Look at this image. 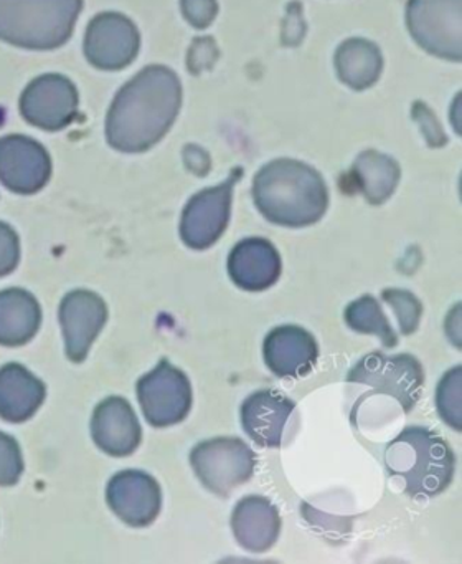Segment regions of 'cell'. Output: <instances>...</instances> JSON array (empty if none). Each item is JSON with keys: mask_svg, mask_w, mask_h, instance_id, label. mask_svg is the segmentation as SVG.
I'll return each instance as SVG.
<instances>
[{"mask_svg": "<svg viewBox=\"0 0 462 564\" xmlns=\"http://www.w3.org/2000/svg\"><path fill=\"white\" fill-rule=\"evenodd\" d=\"M294 402L276 391H256L241 405V425L261 447H279Z\"/></svg>", "mask_w": 462, "mask_h": 564, "instance_id": "4fadbf2b", "label": "cell"}, {"mask_svg": "<svg viewBox=\"0 0 462 564\" xmlns=\"http://www.w3.org/2000/svg\"><path fill=\"white\" fill-rule=\"evenodd\" d=\"M177 104L174 75L148 68L116 100L108 121L109 141L119 150H144L167 130Z\"/></svg>", "mask_w": 462, "mask_h": 564, "instance_id": "6da1fadb", "label": "cell"}, {"mask_svg": "<svg viewBox=\"0 0 462 564\" xmlns=\"http://www.w3.org/2000/svg\"><path fill=\"white\" fill-rule=\"evenodd\" d=\"M20 247L16 234L0 223V276L7 275L19 263Z\"/></svg>", "mask_w": 462, "mask_h": 564, "instance_id": "cb8c5ba5", "label": "cell"}, {"mask_svg": "<svg viewBox=\"0 0 462 564\" xmlns=\"http://www.w3.org/2000/svg\"><path fill=\"white\" fill-rule=\"evenodd\" d=\"M382 296L386 303L392 305L403 335H411L413 332H416L419 316H421V305H419L418 299L409 292L395 289L385 290Z\"/></svg>", "mask_w": 462, "mask_h": 564, "instance_id": "7402d4cb", "label": "cell"}, {"mask_svg": "<svg viewBox=\"0 0 462 564\" xmlns=\"http://www.w3.org/2000/svg\"><path fill=\"white\" fill-rule=\"evenodd\" d=\"M81 0H0V39L35 51L68 41Z\"/></svg>", "mask_w": 462, "mask_h": 564, "instance_id": "3957f363", "label": "cell"}, {"mask_svg": "<svg viewBox=\"0 0 462 564\" xmlns=\"http://www.w3.org/2000/svg\"><path fill=\"white\" fill-rule=\"evenodd\" d=\"M346 381L372 386L376 394L393 395L408 412L421 394L422 369L411 355L385 356L375 351L353 366Z\"/></svg>", "mask_w": 462, "mask_h": 564, "instance_id": "5b68a950", "label": "cell"}, {"mask_svg": "<svg viewBox=\"0 0 462 564\" xmlns=\"http://www.w3.org/2000/svg\"><path fill=\"white\" fill-rule=\"evenodd\" d=\"M228 272L234 285L250 292H261L279 279L280 257L267 240L246 239L230 253Z\"/></svg>", "mask_w": 462, "mask_h": 564, "instance_id": "5bb4252c", "label": "cell"}, {"mask_svg": "<svg viewBox=\"0 0 462 564\" xmlns=\"http://www.w3.org/2000/svg\"><path fill=\"white\" fill-rule=\"evenodd\" d=\"M138 35L134 28L118 15L95 19L86 35L85 51L98 67L118 68L134 57Z\"/></svg>", "mask_w": 462, "mask_h": 564, "instance_id": "2e32d148", "label": "cell"}, {"mask_svg": "<svg viewBox=\"0 0 462 564\" xmlns=\"http://www.w3.org/2000/svg\"><path fill=\"white\" fill-rule=\"evenodd\" d=\"M91 432L98 447L114 457L132 454L141 444V425L122 398L106 399L96 408Z\"/></svg>", "mask_w": 462, "mask_h": 564, "instance_id": "7c38bea8", "label": "cell"}, {"mask_svg": "<svg viewBox=\"0 0 462 564\" xmlns=\"http://www.w3.org/2000/svg\"><path fill=\"white\" fill-rule=\"evenodd\" d=\"M50 177V158L42 144L30 138H0V181L13 193L32 194Z\"/></svg>", "mask_w": 462, "mask_h": 564, "instance_id": "ba28073f", "label": "cell"}, {"mask_svg": "<svg viewBox=\"0 0 462 564\" xmlns=\"http://www.w3.org/2000/svg\"><path fill=\"white\" fill-rule=\"evenodd\" d=\"M38 326L40 306L30 293L0 292V345H23L33 338Z\"/></svg>", "mask_w": 462, "mask_h": 564, "instance_id": "d6986e66", "label": "cell"}, {"mask_svg": "<svg viewBox=\"0 0 462 564\" xmlns=\"http://www.w3.org/2000/svg\"><path fill=\"white\" fill-rule=\"evenodd\" d=\"M45 399V386L23 366L0 369V417L22 422L32 417Z\"/></svg>", "mask_w": 462, "mask_h": 564, "instance_id": "ac0fdd59", "label": "cell"}, {"mask_svg": "<svg viewBox=\"0 0 462 564\" xmlns=\"http://www.w3.org/2000/svg\"><path fill=\"white\" fill-rule=\"evenodd\" d=\"M386 470L402 478L415 498L441 494L454 477L455 455L444 438L422 427H408L385 448Z\"/></svg>", "mask_w": 462, "mask_h": 564, "instance_id": "7a4b0ae2", "label": "cell"}, {"mask_svg": "<svg viewBox=\"0 0 462 564\" xmlns=\"http://www.w3.org/2000/svg\"><path fill=\"white\" fill-rule=\"evenodd\" d=\"M138 399L148 424L167 427L184 421L191 408L187 376L162 359L154 371L138 382Z\"/></svg>", "mask_w": 462, "mask_h": 564, "instance_id": "8992f818", "label": "cell"}, {"mask_svg": "<svg viewBox=\"0 0 462 564\" xmlns=\"http://www.w3.org/2000/svg\"><path fill=\"white\" fill-rule=\"evenodd\" d=\"M190 462L208 490L227 497L238 485L250 480L256 457L240 438L220 437L198 444L191 451Z\"/></svg>", "mask_w": 462, "mask_h": 564, "instance_id": "277c9868", "label": "cell"}, {"mask_svg": "<svg viewBox=\"0 0 462 564\" xmlns=\"http://www.w3.org/2000/svg\"><path fill=\"white\" fill-rule=\"evenodd\" d=\"M345 322L355 332L378 336L388 348L396 346L395 333L373 296L365 295L350 303L345 310Z\"/></svg>", "mask_w": 462, "mask_h": 564, "instance_id": "ffe728a7", "label": "cell"}, {"mask_svg": "<svg viewBox=\"0 0 462 564\" xmlns=\"http://www.w3.org/2000/svg\"><path fill=\"white\" fill-rule=\"evenodd\" d=\"M108 318L105 302L85 290L69 293L59 306V322L65 336L66 352L75 362H81L89 346L101 332Z\"/></svg>", "mask_w": 462, "mask_h": 564, "instance_id": "9c48e42d", "label": "cell"}, {"mask_svg": "<svg viewBox=\"0 0 462 564\" xmlns=\"http://www.w3.org/2000/svg\"><path fill=\"white\" fill-rule=\"evenodd\" d=\"M264 361L279 378H302L316 365V339L300 326H277L264 339Z\"/></svg>", "mask_w": 462, "mask_h": 564, "instance_id": "8fae6325", "label": "cell"}, {"mask_svg": "<svg viewBox=\"0 0 462 564\" xmlns=\"http://www.w3.org/2000/svg\"><path fill=\"white\" fill-rule=\"evenodd\" d=\"M231 528L241 546L251 553H264L279 536V513L267 498L246 497L234 507Z\"/></svg>", "mask_w": 462, "mask_h": 564, "instance_id": "e0dca14e", "label": "cell"}, {"mask_svg": "<svg viewBox=\"0 0 462 564\" xmlns=\"http://www.w3.org/2000/svg\"><path fill=\"white\" fill-rule=\"evenodd\" d=\"M230 199L227 189H211L190 200L182 217L180 234L191 249L213 246L228 224Z\"/></svg>", "mask_w": 462, "mask_h": 564, "instance_id": "9a60e30c", "label": "cell"}, {"mask_svg": "<svg viewBox=\"0 0 462 564\" xmlns=\"http://www.w3.org/2000/svg\"><path fill=\"white\" fill-rule=\"evenodd\" d=\"M22 454L10 435L0 432V485H13L22 475Z\"/></svg>", "mask_w": 462, "mask_h": 564, "instance_id": "603a6c76", "label": "cell"}, {"mask_svg": "<svg viewBox=\"0 0 462 564\" xmlns=\"http://www.w3.org/2000/svg\"><path fill=\"white\" fill-rule=\"evenodd\" d=\"M461 371L454 368L439 382L438 402L439 415L455 431H461Z\"/></svg>", "mask_w": 462, "mask_h": 564, "instance_id": "44dd1931", "label": "cell"}, {"mask_svg": "<svg viewBox=\"0 0 462 564\" xmlns=\"http://www.w3.org/2000/svg\"><path fill=\"white\" fill-rule=\"evenodd\" d=\"M108 503L131 527H147L161 511V487L144 471H121L109 481Z\"/></svg>", "mask_w": 462, "mask_h": 564, "instance_id": "30bf717a", "label": "cell"}, {"mask_svg": "<svg viewBox=\"0 0 462 564\" xmlns=\"http://www.w3.org/2000/svg\"><path fill=\"white\" fill-rule=\"evenodd\" d=\"M76 105L78 98L72 82L59 75H45L23 91L20 111L29 123L42 130L56 131L72 123Z\"/></svg>", "mask_w": 462, "mask_h": 564, "instance_id": "52a82bcc", "label": "cell"}]
</instances>
